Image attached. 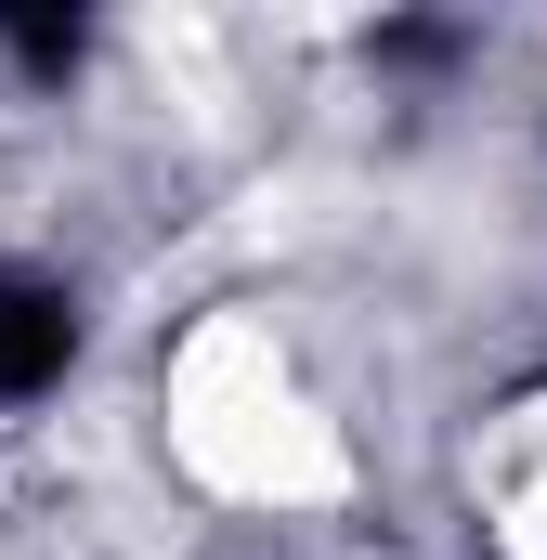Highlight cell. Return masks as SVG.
I'll return each instance as SVG.
<instances>
[{
  "label": "cell",
  "instance_id": "obj_2",
  "mask_svg": "<svg viewBox=\"0 0 547 560\" xmlns=\"http://www.w3.org/2000/svg\"><path fill=\"white\" fill-rule=\"evenodd\" d=\"M13 52H26L39 79H66V66H79V13H13Z\"/></svg>",
  "mask_w": 547,
  "mask_h": 560
},
{
  "label": "cell",
  "instance_id": "obj_1",
  "mask_svg": "<svg viewBox=\"0 0 547 560\" xmlns=\"http://www.w3.org/2000/svg\"><path fill=\"white\" fill-rule=\"evenodd\" d=\"M79 365V300L39 275H0V405H26V392H53Z\"/></svg>",
  "mask_w": 547,
  "mask_h": 560
}]
</instances>
